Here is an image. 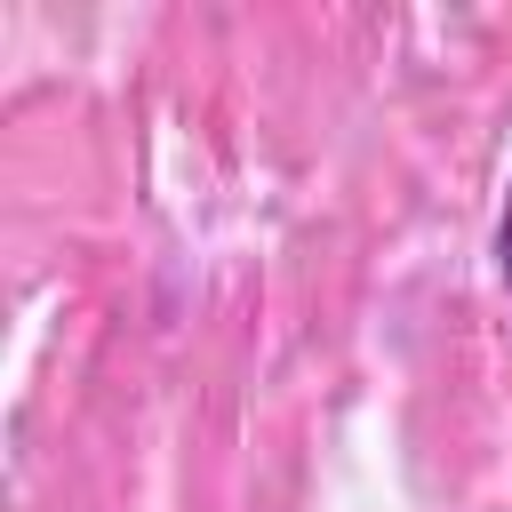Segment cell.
<instances>
[{
	"label": "cell",
	"mask_w": 512,
	"mask_h": 512,
	"mask_svg": "<svg viewBox=\"0 0 512 512\" xmlns=\"http://www.w3.org/2000/svg\"><path fill=\"white\" fill-rule=\"evenodd\" d=\"M496 264H504V296H512V192H504V224H496Z\"/></svg>",
	"instance_id": "cell-1"
}]
</instances>
